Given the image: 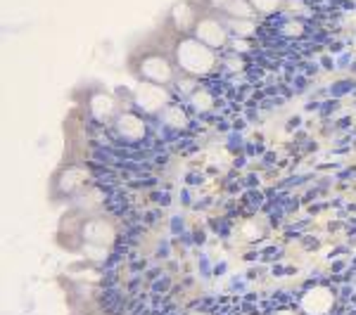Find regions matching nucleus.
<instances>
[{
  "label": "nucleus",
  "mask_w": 356,
  "mask_h": 315,
  "mask_svg": "<svg viewBox=\"0 0 356 315\" xmlns=\"http://www.w3.org/2000/svg\"><path fill=\"white\" fill-rule=\"evenodd\" d=\"M169 287V280H162V282H157L154 284V291H157V294H162V291Z\"/></svg>",
  "instance_id": "nucleus-2"
},
{
  "label": "nucleus",
  "mask_w": 356,
  "mask_h": 315,
  "mask_svg": "<svg viewBox=\"0 0 356 315\" xmlns=\"http://www.w3.org/2000/svg\"><path fill=\"white\" fill-rule=\"evenodd\" d=\"M197 26H202V31L197 28V41L209 45V48H216V45H223V41H226V31L221 28L219 22L214 19H204L200 22Z\"/></svg>",
  "instance_id": "nucleus-1"
},
{
  "label": "nucleus",
  "mask_w": 356,
  "mask_h": 315,
  "mask_svg": "<svg viewBox=\"0 0 356 315\" xmlns=\"http://www.w3.org/2000/svg\"><path fill=\"white\" fill-rule=\"evenodd\" d=\"M278 254H280L278 249H268L266 254H264V259H278Z\"/></svg>",
  "instance_id": "nucleus-3"
}]
</instances>
